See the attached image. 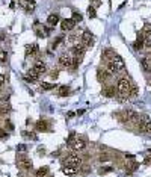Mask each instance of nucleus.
Returning <instances> with one entry per match:
<instances>
[{
  "label": "nucleus",
  "mask_w": 151,
  "mask_h": 177,
  "mask_svg": "<svg viewBox=\"0 0 151 177\" xmlns=\"http://www.w3.org/2000/svg\"><path fill=\"white\" fill-rule=\"evenodd\" d=\"M130 88H131V82L129 80L127 77H121L119 80H118V83H117V91H118V94L119 95H129V92H130Z\"/></svg>",
  "instance_id": "f257e3e1"
},
{
  "label": "nucleus",
  "mask_w": 151,
  "mask_h": 177,
  "mask_svg": "<svg viewBox=\"0 0 151 177\" xmlns=\"http://www.w3.org/2000/svg\"><path fill=\"white\" fill-rule=\"evenodd\" d=\"M65 162H67V165H70V166L79 168V166H80V164H82V157L79 156L77 152H73V153H68V154L65 156Z\"/></svg>",
  "instance_id": "f03ea898"
},
{
  "label": "nucleus",
  "mask_w": 151,
  "mask_h": 177,
  "mask_svg": "<svg viewBox=\"0 0 151 177\" xmlns=\"http://www.w3.org/2000/svg\"><path fill=\"white\" fill-rule=\"evenodd\" d=\"M17 165H18V168L23 170V171H30L33 168V164L30 161V157H27V156H20L18 159H17Z\"/></svg>",
  "instance_id": "7ed1b4c3"
},
{
  "label": "nucleus",
  "mask_w": 151,
  "mask_h": 177,
  "mask_svg": "<svg viewBox=\"0 0 151 177\" xmlns=\"http://www.w3.org/2000/svg\"><path fill=\"white\" fill-rule=\"evenodd\" d=\"M73 56L70 55V53H64V55L59 56V65L64 67V68H71L73 67Z\"/></svg>",
  "instance_id": "20e7f679"
},
{
  "label": "nucleus",
  "mask_w": 151,
  "mask_h": 177,
  "mask_svg": "<svg viewBox=\"0 0 151 177\" xmlns=\"http://www.w3.org/2000/svg\"><path fill=\"white\" fill-rule=\"evenodd\" d=\"M82 44H83L86 49H91L94 46V35L89 30H85L82 33Z\"/></svg>",
  "instance_id": "39448f33"
},
{
  "label": "nucleus",
  "mask_w": 151,
  "mask_h": 177,
  "mask_svg": "<svg viewBox=\"0 0 151 177\" xmlns=\"http://www.w3.org/2000/svg\"><path fill=\"white\" fill-rule=\"evenodd\" d=\"M68 147H71L74 152H82V150L86 148V141L83 138H74V141L71 142Z\"/></svg>",
  "instance_id": "423d86ee"
},
{
  "label": "nucleus",
  "mask_w": 151,
  "mask_h": 177,
  "mask_svg": "<svg viewBox=\"0 0 151 177\" xmlns=\"http://www.w3.org/2000/svg\"><path fill=\"white\" fill-rule=\"evenodd\" d=\"M76 28V21L73 20V18H64L60 21V29L62 30H73Z\"/></svg>",
  "instance_id": "0eeeda50"
},
{
  "label": "nucleus",
  "mask_w": 151,
  "mask_h": 177,
  "mask_svg": "<svg viewBox=\"0 0 151 177\" xmlns=\"http://www.w3.org/2000/svg\"><path fill=\"white\" fill-rule=\"evenodd\" d=\"M138 129L140 130V132H144V133H150L151 135V121H148L147 118L145 120H139V123H138Z\"/></svg>",
  "instance_id": "6e6552de"
},
{
  "label": "nucleus",
  "mask_w": 151,
  "mask_h": 177,
  "mask_svg": "<svg viewBox=\"0 0 151 177\" xmlns=\"http://www.w3.org/2000/svg\"><path fill=\"white\" fill-rule=\"evenodd\" d=\"M112 62H113V65H115V68H117V71H118V73H122L124 70H126V64H124V61H122L121 56L115 55V58L112 59Z\"/></svg>",
  "instance_id": "1a4fd4ad"
},
{
  "label": "nucleus",
  "mask_w": 151,
  "mask_h": 177,
  "mask_svg": "<svg viewBox=\"0 0 151 177\" xmlns=\"http://www.w3.org/2000/svg\"><path fill=\"white\" fill-rule=\"evenodd\" d=\"M85 51H86V47L83 46V44H76V46L73 47V55H74V58H83V55H85Z\"/></svg>",
  "instance_id": "9d476101"
},
{
  "label": "nucleus",
  "mask_w": 151,
  "mask_h": 177,
  "mask_svg": "<svg viewBox=\"0 0 151 177\" xmlns=\"http://www.w3.org/2000/svg\"><path fill=\"white\" fill-rule=\"evenodd\" d=\"M144 44H145V35L144 33H139L136 41L133 42V49H135V50H142V49L145 47Z\"/></svg>",
  "instance_id": "9b49d317"
},
{
  "label": "nucleus",
  "mask_w": 151,
  "mask_h": 177,
  "mask_svg": "<svg viewBox=\"0 0 151 177\" xmlns=\"http://www.w3.org/2000/svg\"><path fill=\"white\" fill-rule=\"evenodd\" d=\"M115 91H117V88H115V85H106L103 88L101 94L104 97H107V99H112V97H115Z\"/></svg>",
  "instance_id": "f8f14e48"
},
{
  "label": "nucleus",
  "mask_w": 151,
  "mask_h": 177,
  "mask_svg": "<svg viewBox=\"0 0 151 177\" xmlns=\"http://www.w3.org/2000/svg\"><path fill=\"white\" fill-rule=\"evenodd\" d=\"M124 115H126V121H130V123H138L139 121V114L135 112V111H126Z\"/></svg>",
  "instance_id": "ddd939ff"
},
{
  "label": "nucleus",
  "mask_w": 151,
  "mask_h": 177,
  "mask_svg": "<svg viewBox=\"0 0 151 177\" xmlns=\"http://www.w3.org/2000/svg\"><path fill=\"white\" fill-rule=\"evenodd\" d=\"M140 65H142V68H144V71L151 73V55H147L145 58H142Z\"/></svg>",
  "instance_id": "4468645a"
},
{
  "label": "nucleus",
  "mask_w": 151,
  "mask_h": 177,
  "mask_svg": "<svg viewBox=\"0 0 151 177\" xmlns=\"http://www.w3.org/2000/svg\"><path fill=\"white\" fill-rule=\"evenodd\" d=\"M110 77V74L107 73V71H106V70H103V68H98V70H97V80H98V82H107V79Z\"/></svg>",
  "instance_id": "2eb2a0df"
},
{
  "label": "nucleus",
  "mask_w": 151,
  "mask_h": 177,
  "mask_svg": "<svg viewBox=\"0 0 151 177\" xmlns=\"http://www.w3.org/2000/svg\"><path fill=\"white\" fill-rule=\"evenodd\" d=\"M33 70H35V71H37L39 76H41V74H44V73H46L47 67H46V64H44L42 61H37V62L33 64Z\"/></svg>",
  "instance_id": "dca6fc26"
},
{
  "label": "nucleus",
  "mask_w": 151,
  "mask_h": 177,
  "mask_svg": "<svg viewBox=\"0 0 151 177\" xmlns=\"http://www.w3.org/2000/svg\"><path fill=\"white\" fill-rule=\"evenodd\" d=\"M38 51H39L38 44H29V46H26V55L27 56H33V55H37Z\"/></svg>",
  "instance_id": "f3484780"
},
{
  "label": "nucleus",
  "mask_w": 151,
  "mask_h": 177,
  "mask_svg": "<svg viewBox=\"0 0 151 177\" xmlns=\"http://www.w3.org/2000/svg\"><path fill=\"white\" fill-rule=\"evenodd\" d=\"M115 55H117V53H115L112 49H106V50H103V55H101V58L106 61V62H109V61H112V59L115 58Z\"/></svg>",
  "instance_id": "a211bd4d"
},
{
  "label": "nucleus",
  "mask_w": 151,
  "mask_h": 177,
  "mask_svg": "<svg viewBox=\"0 0 151 177\" xmlns=\"http://www.w3.org/2000/svg\"><path fill=\"white\" fill-rule=\"evenodd\" d=\"M39 79V74L35 71V70L32 68V70H29L27 73H26V80H29V82H37Z\"/></svg>",
  "instance_id": "6ab92c4d"
},
{
  "label": "nucleus",
  "mask_w": 151,
  "mask_h": 177,
  "mask_svg": "<svg viewBox=\"0 0 151 177\" xmlns=\"http://www.w3.org/2000/svg\"><path fill=\"white\" fill-rule=\"evenodd\" d=\"M21 5L26 6V11L30 12L35 9V6H37V3H35V0H21Z\"/></svg>",
  "instance_id": "aec40b11"
},
{
  "label": "nucleus",
  "mask_w": 151,
  "mask_h": 177,
  "mask_svg": "<svg viewBox=\"0 0 151 177\" xmlns=\"http://www.w3.org/2000/svg\"><path fill=\"white\" fill-rule=\"evenodd\" d=\"M56 92H58V95L59 97H67L68 95V92H70V88L67 86V85H60V86H58L56 88Z\"/></svg>",
  "instance_id": "412c9836"
},
{
  "label": "nucleus",
  "mask_w": 151,
  "mask_h": 177,
  "mask_svg": "<svg viewBox=\"0 0 151 177\" xmlns=\"http://www.w3.org/2000/svg\"><path fill=\"white\" fill-rule=\"evenodd\" d=\"M58 23H59V15L58 14H50L48 18H47V24L53 28V26H56Z\"/></svg>",
  "instance_id": "4be33fe9"
},
{
  "label": "nucleus",
  "mask_w": 151,
  "mask_h": 177,
  "mask_svg": "<svg viewBox=\"0 0 151 177\" xmlns=\"http://www.w3.org/2000/svg\"><path fill=\"white\" fill-rule=\"evenodd\" d=\"M62 173L67 174V176H76V174H77V168H76V166H70V165H67V166L62 168Z\"/></svg>",
  "instance_id": "5701e85b"
},
{
  "label": "nucleus",
  "mask_w": 151,
  "mask_h": 177,
  "mask_svg": "<svg viewBox=\"0 0 151 177\" xmlns=\"http://www.w3.org/2000/svg\"><path fill=\"white\" fill-rule=\"evenodd\" d=\"M106 71H107L110 76H113V74H118V71H117V68H115V65H113V62L112 61H109V62H106Z\"/></svg>",
  "instance_id": "b1692460"
},
{
  "label": "nucleus",
  "mask_w": 151,
  "mask_h": 177,
  "mask_svg": "<svg viewBox=\"0 0 151 177\" xmlns=\"http://www.w3.org/2000/svg\"><path fill=\"white\" fill-rule=\"evenodd\" d=\"M35 176L37 177H47L48 176V166H41L37 170V173H35Z\"/></svg>",
  "instance_id": "393cba45"
},
{
  "label": "nucleus",
  "mask_w": 151,
  "mask_h": 177,
  "mask_svg": "<svg viewBox=\"0 0 151 177\" xmlns=\"http://www.w3.org/2000/svg\"><path fill=\"white\" fill-rule=\"evenodd\" d=\"M48 129V124H47V121L46 120H39V121H37V130H39V132H46Z\"/></svg>",
  "instance_id": "a878e982"
},
{
  "label": "nucleus",
  "mask_w": 151,
  "mask_h": 177,
  "mask_svg": "<svg viewBox=\"0 0 151 177\" xmlns=\"http://www.w3.org/2000/svg\"><path fill=\"white\" fill-rule=\"evenodd\" d=\"M55 88H58V86L53 85V83H48V82H42L39 85V90L41 91H51V90H55Z\"/></svg>",
  "instance_id": "bb28decb"
},
{
  "label": "nucleus",
  "mask_w": 151,
  "mask_h": 177,
  "mask_svg": "<svg viewBox=\"0 0 151 177\" xmlns=\"http://www.w3.org/2000/svg\"><path fill=\"white\" fill-rule=\"evenodd\" d=\"M138 94H139L138 86H136V85H131V88H130V92H129V95H127V97H130V99H135V97H138Z\"/></svg>",
  "instance_id": "cd10ccee"
},
{
  "label": "nucleus",
  "mask_w": 151,
  "mask_h": 177,
  "mask_svg": "<svg viewBox=\"0 0 151 177\" xmlns=\"http://www.w3.org/2000/svg\"><path fill=\"white\" fill-rule=\"evenodd\" d=\"M112 171H113L112 166H101L100 170H98V174L103 176V174H107V173H112Z\"/></svg>",
  "instance_id": "c85d7f7f"
},
{
  "label": "nucleus",
  "mask_w": 151,
  "mask_h": 177,
  "mask_svg": "<svg viewBox=\"0 0 151 177\" xmlns=\"http://www.w3.org/2000/svg\"><path fill=\"white\" fill-rule=\"evenodd\" d=\"M88 17H89V18H95V17H97V12H95V8L94 6L88 8Z\"/></svg>",
  "instance_id": "c756f323"
},
{
  "label": "nucleus",
  "mask_w": 151,
  "mask_h": 177,
  "mask_svg": "<svg viewBox=\"0 0 151 177\" xmlns=\"http://www.w3.org/2000/svg\"><path fill=\"white\" fill-rule=\"evenodd\" d=\"M98 161H100V162H107V161H110V156H109L107 153H100Z\"/></svg>",
  "instance_id": "7c9ffc66"
},
{
  "label": "nucleus",
  "mask_w": 151,
  "mask_h": 177,
  "mask_svg": "<svg viewBox=\"0 0 151 177\" xmlns=\"http://www.w3.org/2000/svg\"><path fill=\"white\" fill-rule=\"evenodd\" d=\"M6 59H8V53H6V50H3V49H0V62H6Z\"/></svg>",
  "instance_id": "2f4dec72"
},
{
  "label": "nucleus",
  "mask_w": 151,
  "mask_h": 177,
  "mask_svg": "<svg viewBox=\"0 0 151 177\" xmlns=\"http://www.w3.org/2000/svg\"><path fill=\"white\" fill-rule=\"evenodd\" d=\"M144 46H145L147 49H151V33L145 35V44H144Z\"/></svg>",
  "instance_id": "473e14b6"
},
{
  "label": "nucleus",
  "mask_w": 151,
  "mask_h": 177,
  "mask_svg": "<svg viewBox=\"0 0 151 177\" xmlns=\"http://www.w3.org/2000/svg\"><path fill=\"white\" fill-rule=\"evenodd\" d=\"M62 41H64V37H62V35H60V37H58V38H56V41L51 44V47H53V49H56V47L59 46V44H60Z\"/></svg>",
  "instance_id": "72a5a7b5"
},
{
  "label": "nucleus",
  "mask_w": 151,
  "mask_h": 177,
  "mask_svg": "<svg viewBox=\"0 0 151 177\" xmlns=\"http://www.w3.org/2000/svg\"><path fill=\"white\" fill-rule=\"evenodd\" d=\"M73 20L76 23H80L82 21V14H79V12H73Z\"/></svg>",
  "instance_id": "f704fd0d"
},
{
  "label": "nucleus",
  "mask_w": 151,
  "mask_h": 177,
  "mask_svg": "<svg viewBox=\"0 0 151 177\" xmlns=\"http://www.w3.org/2000/svg\"><path fill=\"white\" fill-rule=\"evenodd\" d=\"M5 127H6L8 130H9V132H11V130H14V126H12V123H11L9 120H6V123H5Z\"/></svg>",
  "instance_id": "c9c22d12"
},
{
  "label": "nucleus",
  "mask_w": 151,
  "mask_h": 177,
  "mask_svg": "<svg viewBox=\"0 0 151 177\" xmlns=\"http://www.w3.org/2000/svg\"><path fill=\"white\" fill-rule=\"evenodd\" d=\"M58 76H59V70H51L50 77H51V79H58Z\"/></svg>",
  "instance_id": "e433bc0d"
},
{
  "label": "nucleus",
  "mask_w": 151,
  "mask_h": 177,
  "mask_svg": "<svg viewBox=\"0 0 151 177\" xmlns=\"http://www.w3.org/2000/svg\"><path fill=\"white\" fill-rule=\"evenodd\" d=\"M144 35H148V33H151V26L150 24H145L144 26V32H142Z\"/></svg>",
  "instance_id": "4c0bfd02"
},
{
  "label": "nucleus",
  "mask_w": 151,
  "mask_h": 177,
  "mask_svg": "<svg viewBox=\"0 0 151 177\" xmlns=\"http://www.w3.org/2000/svg\"><path fill=\"white\" fill-rule=\"evenodd\" d=\"M23 136H26V138H30V139H37V136H35V135H30L29 132H23Z\"/></svg>",
  "instance_id": "58836bf2"
},
{
  "label": "nucleus",
  "mask_w": 151,
  "mask_h": 177,
  "mask_svg": "<svg viewBox=\"0 0 151 177\" xmlns=\"http://www.w3.org/2000/svg\"><path fill=\"white\" fill-rule=\"evenodd\" d=\"M17 150H18V152H26V150H27V147H26V145H18V147H17Z\"/></svg>",
  "instance_id": "ea45409f"
},
{
  "label": "nucleus",
  "mask_w": 151,
  "mask_h": 177,
  "mask_svg": "<svg viewBox=\"0 0 151 177\" xmlns=\"http://www.w3.org/2000/svg\"><path fill=\"white\" fill-rule=\"evenodd\" d=\"M144 164H145V165H150V164H151V154H148V157L144 161Z\"/></svg>",
  "instance_id": "a19ab883"
},
{
  "label": "nucleus",
  "mask_w": 151,
  "mask_h": 177,
  "mask_svg": "<svg viewBox=\"0 0 151 177\" xmlns=\"http://www.w3.org/2000/svg\"><path fill=\"white\" fill-rule=\"evenodd\" d=\"M3 83H5V76H3V74H0V86H2Z\"/></svg>",
  "instance_id": "79ce46f5"
},
{
  "label": "nucleus",
  "mask_w": 151,
  "mask_h": 177,
  "mask_svg": "<svg viewBox=\"0 0 151 177\" xmlns=\"http://www.w3.org/2000/svg\"><path fill=\"white\" fill-rule=\"evenodd\" d=\"M83 114H85V109H82V111H79V112H77V115H83Z\"/></svg>",
  "instance_id": "37998d69"
},
{
  "label": "nucleus",
  "mask_w": 151,
  "mask_h": 177,
  "mask_svg": "<svg viewBox=\"0 0 151 177\" xmlns=\"http://www.w3.org/2000/svg\"><path fill=\"white\" fill-rule=\"evenodd\" d=\"M17 177H26V176L24 174H20V176H17Z\"/></svg>",
  "instance_id": "c03bdc74"
},
{
  "label": "nucleus",
  "mask_w": 151,
  "mask_h": 177,
  "mask_svg": "<svg viewBox=\"0 0 151 177\" xmlns=\"http://www.w3.org/2000/svg\"><path fill=\"white\" fill-rule=\"evenodd\" d=\"M148 154H151V148H150V150H148Z\"/></svg>",
  "instance_id": "a18cd8bd"
},
{
  "label": "nucleus",
  "mask_w": 151,
  "mask_h": 177,
  "mask_svg": "<svg viewBox=\"0 0 151 177\" xmlns=\"http://www.w3.org/2000/svg\"><path fill=\"white\" fill-rule=\"evenodd\" d=\"M150 74H151V73H150ZM150 82H151V77H150Z\"/></svg>",
  "instance_id": "49530a36"
}]
</instances>
